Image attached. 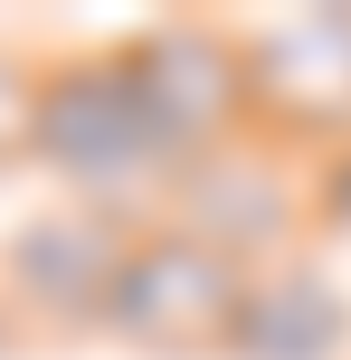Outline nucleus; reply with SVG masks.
I'll use <instances>...</instances> for the list:
<instances>
[{"label": "nucleus", "instance_id": "20e7f679", "mask_svg": "<svg viewBox=\"0 0 351 360\" xmlns=\"http://www.w3.org/2000/svg\"><path fill=\"white\" fill-rule=\"evenodd\" d=\"M247 95H276L295 124L342 133L351 124V10L333 19H295V29L247 48Z\"/></svg>", "mask_w": 351, "mask_h": 360}, {"label": "nucleus", "instance_id": "0eeeda50", "mask_svg": "<svg viewBox=\"0 0 351 360\" xmlns=\"http://www.w3.org/2000/svg\"><path fill=\"white\" fill-rule=\"evenodd\" d=\"M29 133V86H19V67H0V152Z\"/></svg>", "mask_w": 351, "mask_h": 360}, {"label": "nucleus", "instance_id": "6e6552de", "mask_svg": "<svg viewBox=\"0 0 351 360\" xmlns=\"http://www.w3.org/2000/svg\"><path fill=\"white\" fill-rule=\"evenodd\" d=\"M323 199H333V218H351V152L333 162V190H323Z\"/></svg>", "mask_w": 351, "mask_h": 360}, {"label": "nucleus", "instance_id": "39448f33", "mask_svg": "<svg viewBox=\"0 0 351 360\" xmlns=\"http://www.w3.org/2000/svg\"><path fill=\"white\" fill-rule=\"evenodd\" d=\"M114 275H124V247H114L105 218H48L10 256V285L29 304H48V313H95L114 294Z\"/></svg>", "mask_w": 351, "mask_h": 360}, {"label": "nucleus", "instance_id": "f03ea898", "mask_svg": "<svg viewBox=\"0 0 351 360\" xmlns=\"http://www.w3.org/2000/svg\"><path fill=\"white\" fill-rule=\"evenodd\" d=\"M238 256L200 247V237H143L124 247V275H114L105 313L133 332V342H162V351H209V342H238Z\"/></svg>", "mask_w": 351, "mask_h": 360}, {"label": "nucleus", "instance_id": "423d86ee", "mask_svg": "<svg viewBox=\"0 0 351 360\" xmlns=\"http://www.w3.org/2000/svg\"><path fill=\"white\" fill-rule=\"evenodd\" d=\"M342 342V304L314 275H276V285H247L238 304V351L247 360H323Z\"/></svg>", "mask_w": 351, "mask_h": 360}, {"label": "nucleus", "instance_id": "f257e3e1", "mask_svg": "<svg viewBox=\"0 0 351 360\" xmlns=\"http://www.w3.org/2000/svg\"><path fill=\"white\" fill-rule=\"evenodd\" d=\"M29 143L48 152L57 171L95 180V190L143 180V171H181V152H171L162 124H152V105H143V86H133L124 57H114V67L48 76V86L29 95Z\"/></svg>", "mask_w": 351, "mask_h": 360}, {"label": "nucleus", "instance_id": "7ed1b4c3", "mask_svg": "<svg viewBox=\"0 0 351 360\" xmlns=\"http://www.w3.org/2000/svg\"><path fill=\"white\" fill-rule=\"evenodd\" d=\"M124 67H133L152 124L171 133L181 162L209 143V133H228V124H238V105H247V48H238V38H219V29H162V38H143Z\"/></svg>", "mask_w": 351, "mask_h": 360}]
</instances>
